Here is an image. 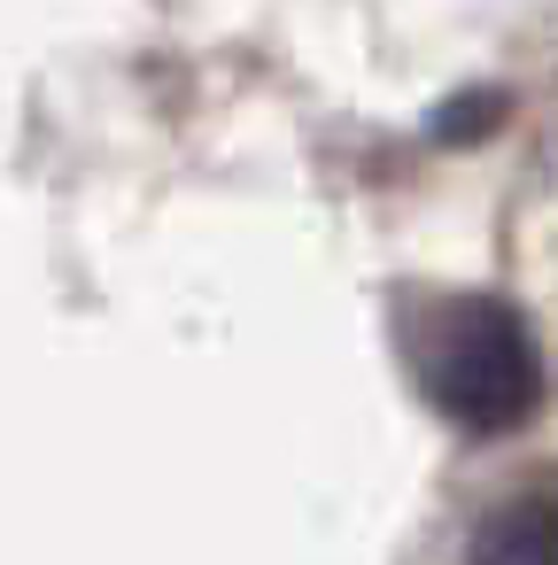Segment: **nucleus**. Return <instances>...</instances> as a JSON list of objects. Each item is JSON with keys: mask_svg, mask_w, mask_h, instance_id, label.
I'll return each mask as SVG.
<instances>
[{"mask_svg": "<svg viewBox=\"0 0 558 565\" xmlns=\"http://www.w3.org/2000/svg\"><path fill=\"white\" fill-rule=\"evenodd\" d=\"M411 364H419V387L473 434L519 426L543 395V356H535L527 326L488 295L427 302V318L411 326Z\"/></svg>", "mask_w": 558, "mask_h": 565, "instance_id": "obj_1", "label": "nucleus"}, {"mask_svg": "<svg viewBox=\"0 0 558 565\" xmlns=\"http://www.w3.org/2000/svg\"><path fill=\"white\" fill-rule=\"evenodd\" d=\"M473 565H558V480L496 503L473 526Z\"/></svg>", "mask_w": 558, "mask_h": 565, "instance_id": "obj_2", "label": "nucleus"}]
</instances>
